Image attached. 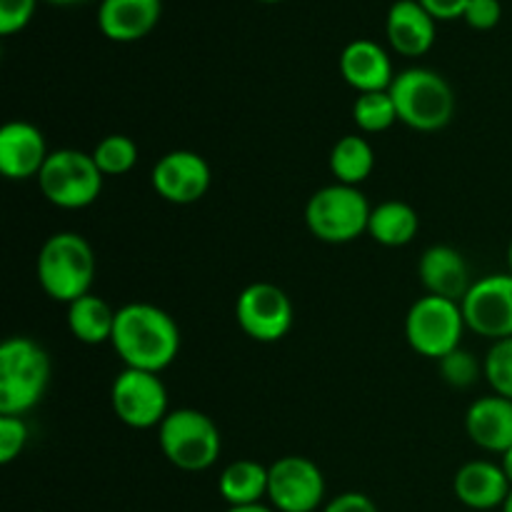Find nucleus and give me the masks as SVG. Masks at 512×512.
<instances>
[{"mask_svg":"<svg viewBox=\"0 0 512 512\" xmlns=\"http://www.w3.org/2000/svg\"><path fill=\"white\" fill-rule=\"evenodd\" d=\"M353 120L363 133L375 135L385 133L400 123L398 108L390 95V90H378V93H360L353 103Z\"/></svg>","mask_w":512,"mask_h":512,"instance_id":"obj_25","label":"nucleus"},{"mask_svg":"<svg viewBox=\"0 0 512 512\" xmlns=\"http://www.w3.org/2000/svg\"><path fill=\"white\" fill-rule=\"evenodd\" d=\"M48 155L43 130L28 120H10L0 128V173L8 180L38 178Z\"/></svg>","mask_w":512,"mask_h":512,"instance_id":"obj_14","label":"nucleus"},{"mask_svg":"<svg viewBox=\"0 0 512 512\" xmlns=\"http://www.w3.org/2000/svg\"><path fill=\"white\" fill-rule=\"evenodd\" d=\"M418 278L423 283L425 295H438V298L455 300V303H463V298L475 283V280H470L465 255L450 245H430L420 255Z\"/></svg>","mask_w":512,"mask_h":512,"instance_id":"obj_16","label":"nucleus"},{"mask_svg":"<svg viewBox=\"0 0 512 512\" xmlns=\"http://www.w3.org/2000/svg\"><path fill=\"white\" fill-rule=\"evenodd\" d=\"M465 330L468 325H465L463 305L438 295L418 298L405 315V338L410 348L423 358L440 360L463 348Z\"/></svg>","mask_w":512,"mask_h":512,"instance_id":"obj_8","label":"nucleus"},{"mask_svg":"<svg viewBox=\"0 0 512 512\" xmlns=\"http://www.w3.org/2000/svg\"><path fill=\"white\" fill-rule=\"evenodd\" d=\"M268 478V465L250 458L235 460V463L225 465L223 473H220V498L228 503V508L263 503V498H268Z\"/></svg>","mask_w":512,"mask_h":512,"instance_id":"obj_22","label":"nucleus"},{"mask_svg":"<svg viewBox=\"0 0 512 512\" xmlns=\"http://www.w3.org/2000/svg\"><path fill=\"white\" fill-rule=\"evenodd\" d=\"M465 433L485 453L503 455L512 448V400L483 395L465 413Z\"/></svg>","mask_w":512,"mask_h":512,"instance_id":"obj_19","label":"nucleus"},{"mask_svg":"<svg viewBox=\"0 0 512 512\" xmlns=\"http://www.w3.org/2000/svg\"><path fill=\"white\" fill-rule=\"evenodd\" d=\"M420 233V215L403 200H383L370 210L368 235L385 248L410 245Z\"/></svg>","mask_w":512,"mask_h":512,"instance_id":"obj_21","label":"nucleus"},{"mask_svg":"<svg viewBox=\"0 0 512 512\" xmlns=\"http://www.w3.org/2000/svg\"><path fill=\"white\" fill-rule=\"evenodd\" d=\"M268 500L278 512H315L325 500V475L305 455H285L268 465Z\"/></svg>","mask_w":512,"mask_h":512,"instance_id":"obj_11","label":"nucleus"},{"mask_svg":"<svg viewBox=\"0 0 512 512\" xmlns=\"http://www.w3.org/2000/svg\"><path fill=\"white\" fill-rule=\"evenodd\" d=\"M468 330L493 343L512 338V273H493L475 280L463 298Z\"/></svg>","mask_w":512,"mask_h":512,"instance_id":"obj_12","label":"nucleus"},{"mask_svg":"<svg viewBox=\"0 0 512 512\" xmlns=\"http://www.w3.org/2000/svg\"><path fill=\"white\" fill-rule=\"evenodd\" d=\"M160 453L183 473H203L218 463L223 435L210 415L195 408L170 410L158 428Z\"/></svg>","mask_w":512,"mask_h":512,"instance_id":"obj_4","label":"nucleus"},{"mask_svg":"<svg viewBox=\"0 0 512 512\" xmlns=\"http://www.w3.org/2000/svg\"><path fill=\"white\" fill-rule=\"evenodd\" d=\"M115 418L133 430L160 428L168 418V388L158 373L123 368L110 385Z\"/></svg>","mask_w":512,"mask_h":512,"instance_id":"obj_9","label":"nucleus"},{"mask_svg":"<svg viewBox=\"0 0 512 512\" xmlns=\"http://www.w3.org/2000/svg\"><path fill=\"white\" fill-rule=\"evenodd\" d=\"M125 368L163 373L180 353V328L170 313L153 303H128L115 313L110 340Z\"/></svg>","mask_w":512,"mask_h":512,"instance_id":"obj_1","label":"nucleus"},{"mask_svg":"<svg viewBox=\"0 0 512 512\" xmlns=\"http://www.w3.org/2000/svg\"><path fill=\"white\" fill-rule=\"evenodd\" d=\"M340 75L345 83L360 93H378L390 90L395 73L390 55L380 43L370 38L350 40L340 53Z\"/></svg>","mask_w":512,"mask_h":512,"instance_id":"obj_17","label":"nucleus"},{"mask_svg":"<svg viewBox=\"0 0 512 512\" xmlns=\"http://www.w3.org/2000/svg\"><path fill=\"white\" fill-rule=\"evenodd\" d=\"M323 512H380V508L375 505V500L368 498L365 493L350 490V493H343L338 495V498L330 500L323 508Z\"/></svg>","mask_w":512,"mask_h":512,"instance_id":"obj_32","label":"nucleus"},{"mask_svg":"<svg viewBox=\"0 0 512 512\" xmlns=\"http://www.w3.org/2000/svg\"><path fill=\"white\" fill-rule=\"evenodd\" d=\"M138 145L128 135H105L93 148V160L103 175H125L138 163Z\"/></svg>","mask_w":512,"mask_h":512,"instance_id":"obj_26","label":"nucleus"},{"mask_svg":"<svg viewBox=\"0 0 512 512\" xmlns=\"http://www.w3.org/2000/svg\"><path fill=\"white\" fill-rule=\"evenodd\" d=\"M503 18V5L500 0H470L465 8L463 20L473 30H493Z\"/></svg>","mask_w":512,"mask_h":512,"instance_id":"obj_31","label":"nucleus"},{"mask_svg":"<svg viewBox=\"0 0 512 512\" xmlns=\"http://www.w3.org/2000/svg\"><path fill=\"white\" fill-rule=\"evenodd\" d=\"M370 203L353 185L333 183L315 190L305 205V225L320 243L345 245L368 233Z\"/></svg>","mask_w":512,"mask_h":512,"instance_id":"obj_6","label":"nucleus"},{"mask_svg":"<svg viewBox=\"0 0 512 512\" xmlns=\"http://www.w3.org/2000/svg\"><path fill=\"white\" fill-rule=\"evenodd\" d=\"M438 20L418 3V0H395L388 10L385 33L395 53L405 58H420L428 53L435 43V28Z\"/></svg>","mask_w":512,"mask_h":512,"instance_id":"obj_18","label":"nucleus"},{"mask_svg":"<svg viewBox=\"0 0 512 512\" xmlns=\"http://www.w3.org/2000/svg\"><path fill=\"white\" fill-rule=\"evenodd\" d=\"M260 3H280V0H260Z\"/></svg>","mask_w":512,"mask_h":512,"instance_id":"obj_39","label":"nucleus"},{"mask_svg":"<svg viewBox=\"0 0 512 512\" xmlns=\"http://www.w3.org/2000/svg\"><path fill=\"white\" fill-rule=\"evenodd\" d=\"M508 268H510V273H512V240H510V248H508Z\"/></svg>","mask_w":512,"mask_h":512,"instance_id":"obj_38","label":"nucleus"},{"mask_svg":"<svg viewBox=\"0 0 512 512\" xmlns=\"http://www.w3.org/2000/svg\"><path fill=\"white\" fill-rule=\"evenodd\" d=\"M103 178L105 175L95 165L93 153L60 148L50 150L38 175V185L43 198L55 208L83 210L100 198Z\"/></svg>","mask_w":512,"mask_h":512,"instance_id":"obj_7","label":"nucleus"},{"mask_svg":"<svg viewBox=\"0 0 512 512\" xmlns=\"http://www.w3.org/2000/svg\"><path fill=\"white\" fill-rule=\"evenodd\" d=\"M500 465H503L505 475H508V480H510V485H512V448L508 450V453L500 455Z\"/></svg>","mask_w":512,"mask_h":512,"instance_id":"obj_35","label":"nucleus"},{"mask_svg":"<svg viewBox=\"0 0 512 512\" xmlns=\"http://www.w3.org/2000/svg\"><path fill=\"white\" fill-rule=\"evenodd\" d=\"M453 493L470 510H498L503 508L512 485L503 465L493 460H470L460 465L453 478Z\"/></svg>","mask_w":512,"mask_h":512,"instance_id":"obj_15","label":"nucleus"},{"mask_svg":"<svg viewBox=\"0 0 512 512\" xmlns=\"http://www.w3.org/2000/svg\"><path fill=\"white\" fill-rule=\"evenodd\" d=\"M48 3H55V5H75V3H85V0H48Z\"/></svg>","mask_w":512,"mask_h":512,"instance_id":"obj_36","label":"nucleus"},{"mask_svg":"<svg viewBox=\"0 0 512 512\" xmlns=\"http://www.w3.org/2000/svg\"><path fill=\"white\" fill-rule=\"evenodd\" d=\"M500 510H503V512H512V493L508 495V500H505V505H503V508H500Z\"/></svg>","mask_w":512,"mask_h":512,"instance_id":"obj_37","label":"nucleus"},{"mask_svg":"<svg viewBox=\"0 0 512 512\" xmlns=\"http://www.w3.org/2000/svg\"><path fill=\"white\" fill-rule=\"evenodd\" d=\"M210 180L213 173L208 160L195 150H170L150 173L155 193L173 205H193L203 200L210 190Z\"/></svg>","mask_w":512,"mask_h":512,"instance_id":"obj_13","label":"nucleus"},{"mask_svg":"<svg viewBox=\"0 0 512 512\" xmlns=\"http://www.w3.org/2000/svg\"><path fill=\"white\" fill-rule=\"evenodd\" d=\"M50 383V358L40 343L13 335L0 345V415L23 418L43 400Z\"/></svg>","mask_w":512,"mask_h":512,"instance_id":"obj_3","label":"nucleus"},{"mask_svg":"<svg viewBox=\"0 0 512 512\" xmlns=\"http://www.w3.org/2000/svg\"><path fill=\"white\" fill-rule=\"evenodd\" d=\"M435 20H455L463 18L470 0H418Z\"/></svg>","mask_w":512,"mask_h":512,"instance_id":"obj_33","label":"nucleus"},{"mask_svg":"<svg viewBox=\"0 0 512 512\" xmlns=\"http://www.w3.org/2000/svg\"><path fill=\"white\" fill-rule=\"evenodd\" d=\"M293 300L280 285L250 283L235 300V320L255 343H278L293 328Z\"/></svg>","mask_w":512,"mask_h":512,"instance_id":"obj_10","label":"nucleus"},{"mask_svg":"<svg viewBox=\"0 0 512 512\" xmlns=\"http://www.w3.org/2000/svg\"><path fill=\"white\" fill-rule=\"evenodd\" d=\"M35 273H38V285L50 300L70 305L93 288L98 273L93 245L80 233L70 230L50 235L40 245Z\"/></svg>","mask_w":512,"mask_h":512,"instance_id":"obj_2","label":"nucleus"},{"mask_svg":"<svg viewBox=\"0 0 512 512\" xmlns=\"http://www.w3.org/2000/svg\"><path fill=\"white\" fill-rule=\"evenodd\" d=\"M438 373L440 378H443V383L450 385V388L468 390L473 388V385L478 383L480 375H483V363H480L475 353L458 348L438 360Z\"/></svg>","mask_w":512,"mask_h":512,"instance_id":"obj_27","label":"nucleus"},{"mask_svg":"<svg viewBox=\"0 0 512 512\" xmlns=\"http://www.w3.org/2000/svg\"><path fill=\"white\" fill-rule=\"evenodd\" d=\"M115 313L100 295L88 293L68 305V330L78 343L103 345L113 340Z\"/></svg>","mask_w":512,"mask_h":512,"instance_id":"obj_23","label":"nucleus"},{"mask_svg":"<svg viewBox=\"0 0 512 512\" xmlns=\"http://www.w3.org/2000/svg\"><path fill=\"white\" fill-rule=\"evenodd\" d=\"M390 95L400 123L418 133H435L455 115V93L448 80L430 68H405L395 75Z\"/></svg>","mask_w":512,"mask_h":512,"instance_id":"obj_5","label":"nucleus"},{"mask_svg":"<svg viewBox=\"0 0 512 512\" xmlns=\"http://www.w3.org/2000/svg\"><path fill=\"white\" fill-rule=\"evenodd\" d=\"M225 512H278L273 505L255 503V505H235V508H228Z\"/></svg>","mask_w":512,"mask_h":512,"instance_id":"obj_34","label":"nucleus"},{"mask_svg":"<svg viewBox=\"0 0 512 512\" xmlns=\"http://www.w3.org/2000/svg\"><path fill=\"white\" fill-rule=\"evenodd\" d=\"M373 168L375 150L363 135H343L330 150V173H333L335 183L358 188L370 178Z\"/></svg>","mask_w":512,"mask_h":512,"instance_id":"obj_24","label":"nucleus"},{"mask_svg":"<svg viewBox=\"0 0 512 512\" xmlns=\"http://www.w3.org/2000/svg\"><path fill=\"white\" fill-rule=\"evenodd\" d=\"M28 425L18 415H0V463L10 465L28 445Z\"/></svg>","mask_w":512,"mask_h":512,"instance_id":"obj_29","label":"nucleus"},{"mask_svg":"<svg viewBox=\"0 0 512 512\" xmlns=\"http://www.w3.org/2000/svg\"><path fill=\"white\" fill-rule=\"evenodd\" d=\"M38 0H0V35H15L33 20Z\"/></svg>","mask_w":512,"mask_h":512,"instance_id":"obj_30","label":"nucleus"},{"mask_svg":"<svg viewBox=\"0 0 512 512\" xmlns=\"http://www.w3.org/2000/svg\"><path fill=\"white\" fill-rule=\"evenodd\" d=\"M160 15L163 0H103L98 8V28L115 43H135L153 33Z\"/></svg>","mask_w":512,"mask_h":512,"instance_id":"obj_20","label":"nucleus"},{"mask_svg":"<svg viewBox=\"0 0 512 512\" xmlns=\"http://www.w3.org/2000/svg\"><path fill=\"white\" fill-rule=\"evenodd\" d=\"M483 378L488 380L495 395L512 400V338L490 345L483 360Z\"/></svg>","mask_w":512,"mask_h":512,"instance_id":"obj_28","label":"nucleus"}]
</instances>
